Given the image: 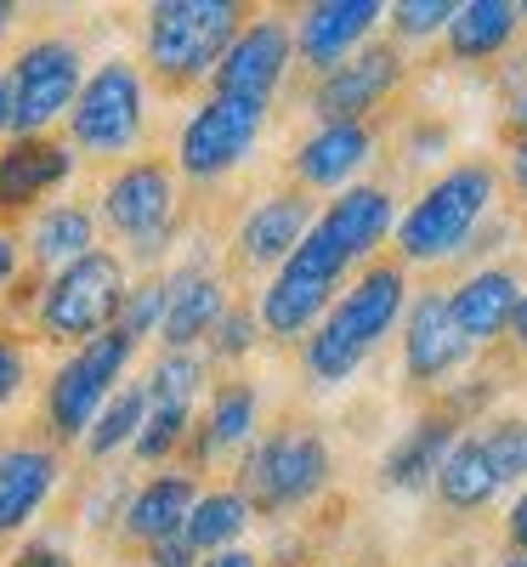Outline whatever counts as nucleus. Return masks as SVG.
I'll use <instances>...</instances> for the list:
<instances>
[{
	"label": "nucleus",
	"mask_w": 527,
	"mask_h": 567,
	"mask_svg": "<svg viewBox=\"0 0 527 567\" xmlns=\"http://www.w3.org/2000/svg\"><path fill=\"white\" fill-rule=\"evenodd\" d=\"M12 23H18V7H7V0H0V40H7Z\"/></svg>",
	"instance_id": "48"
},
{
	"label": "nucleus",
	"mask_w": 527,
	"mask_h": 567,
	"mask_svg": "<svg viewBox=\"0 0 527 567\" xmlns=\"http://www.w3.org/2000/svg\"><path fill=\"white\" fill-rule=\"evenodd\" d=\"M409 74V58L397 40H369L347 63H334L312 85V114L318 125H369V114L392 97Z\"/></svg>",
	"instance_id": "12"
},
{
	"label": "nucleus",
	"mask_w": 527,
	"mask_h": 567,
	"mask_svg": "<svg viewBox=\"0 0 527 567\" xmlns=\"http://www.w3.org/2000/svg\"><path fill=\"white\" fill-rule=\"evenodd\" d=\"M210 358L216 363H245L256 347H261V323H256V307H232L227 301V312L216 318V329H210Z\"/></svg>",
	"instance_id": "35"
},
{
	"label": "nucleus",
	"mask_w": 527,
	"mask_h": 567,
	"mask_svg": "<svg viewBox=\"0 0 527 567\" xmlns=\"http://www.w3.org/2000/svg\"><path fill=\"white\" fill-rule=\"evenodd\" d=\"M392 227H397V199H392V187H380V182H352V187H341V199H329L318 210V233L358 272L392 239Z\"/></svg>",
	"instance_id": "16"
},
{
	"label": "nucleus",
	"mask_w": 527,
	"mask_h": 567,
	"mask_svg": "<svg viewBox=\"0 0 527 567\" xmlns=\"http://www.w3.org/2000/svg\"><path fill=\"white\" fill-rule=\"evenodd\" d=\"M103 221L125 239V267L165 261L176 239V171L165 159H125L103 182Z\"/></svg>",
	"instance_id": "9"
},
{
	"label": "nucleus",
	"mask_w": 527,
	"mask_h": 567,
	"mask_svg": "<svg viewBox=\"0 0 527 567\" xmlns=\"http://www.w3.org/2000/svg\"><path fill=\"white\" fill-rule=\"evenodd\" d=\"M131 290V267L114 250H91L58 272L40 278V296H34V329L40 341L52 347H85L91 336L114 329L120 301Z\"/></svg>",
	"instance_id": "4"
},
{
	"label": "nucleus",
	"mask_w": 527,
	"mask_h": 567,
	"mask_svg": "<svg viewBox=\"0 0 527 567\" xmlns=\"http://www.w3.org/2000/svg\"><path fill=\"white\" fill-rule=\"evenodd\" d=\"M142 131H148V80H142V69L125 58L97 63L69 109V148H80L85 159H125L136 154Z\"/></svg>",
	"instance_id": "6"
},
{
	"label": "nucleus",
	"mask_w": 527,
	"mask_h": 567,
	"mask_svg": "<svg viewBox=\"0 0 527 567\" xmlns=\"http://www.w3.org/2000/svg\"><path fill=\"white\" fill-rule=\"evenodd\" d=\"M397 329H403V374H409V386H420V392L448 386V374L471 363V347H465V336L448 318V296L443 290L414 296L403 307Z\"/></svg>",
	"instance_id": "14"
},
{
	"label": "nucleus",
	"mask_w": 527,
	"mask_h": 567,
	"mask_svg": "<svg viewBox=\"0 0 527 567\" xmlns=\"http://www.w3.org/2000/svg\"><path fill=\"white\" fill-rule=\"evenodd\" d=\"M142 414H148V392H142V381H120L114 398L97 409V420H91V432L80 437L91 460H114L120 449L136 443L142 432Z\"/></svg>",
	"instance_id": "30"
},
{
	"label": "nucleus",
	"mask_w": 527,
	"mask_h": 567,
	"mask_svg": "<svg viewBox=\"0 0 527 567\" xmlns=\"http://www.w3.org/2000/svg\"><path fill=\"white\" fill-rule=\"evenodd\" d=\"M448 296V318L465 336V347H494L510 336V318H516V301H521V278L510 267H476L465 272Z\"/></svg>",
	"instance_id": "20"
},
{
	"label": "nucleus",
	"mask_w": 527,
	"mask_h": 567,
	"mask_svg": "<svg viewBox=\"0 0 527 567\" xmlns=\"http://www.w3.org/2000/svg\"><path fill=\"white\" fill-rule=\"evenodd\" d=\"M131 358H136V341H125L120 329H103L85 347H74L52 369V381H45V432L58 443H80L91 432V420H97V409L125 381Z\"/></svg>",
	"instance_id": "10"
},
{
	"label": "nucleus",
	"mask_w": 527,
	"mask_h": 567,
	"mask_svg": "<svg viewBox=\"0 0 527 567\" xmlns=\"http://www.w3.org/2000/svg\"><path fill=\"white\" fill-rule=\"evenodd\" d=\"M527 7H516V0H465V7H454L443 40H448V58L454 63H488L499 58L505 45L516 40Z\"/></svg>",
	"instance_id": "27"
},
{
	"label": "nucleus",
	"mask_w": 527,
	"mask_h": 567,
	"mask_svg": "<svg viewBox=\"0 0 527 567\" xmlns=\"http://www.w3.org/2000/svg\"><path fill=\"white\" fill-rule=\"evenodd\" d=\"M250 523H256V511L245 505L238 488H199L194 511H187V523H182V545L194 556H216V550H232L245 539Z\"/></svg>",
	"instance_id": "29"
},
{
	"label": "nucleus",
	"mask_w": 527,
	"mask_h": 567,
	"mask_svg": "<svg viewBox=\"0 0 527 567\" xmlns=\"http://www.w3.org/2000/svg\"><path fill=\"white\" fill-rule=\"evenodd\" d=\"M505 120H510L516 136H527V91H516V97H510V114H505Z\"/></svg>",
	"instance_id": "46"
},
{
	"label": "nucleus",
	"mask_w": 527,
	"mask_h": 567,
	"mask_svg": "<svg viewBox=\"0 0 527 567\" xmlns=\"http://www.w3.org/2000/svg\"><path fill=\"white\" fill-rule=\"evenodd\" d=\"M245 18L250 12L238 0H159V7H148V23H142L148 74L165 91H187L210 80L232 34L245 29Z\"/></svg>",
	"instance_id": "3"
},
{
	"label": "nucleus",
	"mask_w": 527,
	"mask_h": 567,
	"mask_svg": "<svg viewBox=\"0 0 527 567\" xmlns=\"http://www.w3.org/2000/svg\"><path fill=\"white\" fill-rule=\"evenodd\" d=\"M187 432H194V409H148V414H142V432H136L131 454L142 465H165L170 454H182Z\"/></svg>",
	"instance_id": "33"
},
{
	"label": "nucleus",
	"mask_w": 527,
	"mask_h": 567,
	"mask_svg": "<svg viewBox=\"0 0 527 567\" xmlns=\"http://www.w3.org/2000/svg\"><path fill=\"white\" fill-rule=\"evenodd\" d=\"M74 176V148L58 136H12L0 148V216L40 210Z\"/></svg>",
	"instance_id": "19"
},
{
	"label": "nucleus",
	"mask_w": 527,
	"mask_h": 567,
	"mask_svg": "<svg viewBox=\"0 0 527 567\" xmlns=\"http://www.w3.org/2000/svg\"><path fill=\"white\" fill-rule=\"evenodd\" d=\"M29 261L45 267V272H58L80 256L97 250V210H85L74 199H58V205H40L34 221H29Z\"/></svg>",
	"instance_id": "28"
},
{
	"label": "nucleus",
	"mask_w": 527,
	"mask_h": 567,
	"mask_svg": "<svg viewBox=\"0 0 527 567\" xmlns=\"http://www.w3.org/2000/svg\"><path fill=\"white\" fill-rule=\"evenodd\" d=\"M296 63V34L283 18H245V29L232 34V45L221 52L210 91L221 97H250V103H272L283 74Z\"/></svg>",
	"instance_id": "13"
},
{
	"label": "nucleus",
	"mask_w": 527,
	"mask_h": 567,
	"mask_svg": "<svg viewBox=\"0 0 527 567\" xmlns=\"http://www.w3.org/2000/svg\"><path fill=\"white\" fill-rule=\"evenodd\" d=\"M380 18H386V7L380 0H318V7L301 12V23L290 29L296 34V52L312 74H329L334 63H347L358 45L374 40Z\"/></svg>",
	"instance_id": "18"
},
{
	"label": "nucleus",
	"mask_w": 527,
	"mask_h": 567,
	"mask_svg": "<svg viewBox=\"0 0 527 567\" xmlns=\"http://www.w3.org/2000/svg\"><path fill=\"white\" fill-rule=\"evenodd\" d=\"M318 221V205L301 194V187H278V194H261L245 221L232 233V256L250 272H278L296 256V245L307 239V227Z\"/></svg>",
	"instance_id": "15"
},
{
	"label": "nucleus",
	"mask_w": 527,
	"mask_h": 567,
	"mask_svg": "<svg viewBox=\"0 0 527 567\" xmlns=\"http://www.w3.org/2000/svg\"><path fill=\"white\" fill-rule=\"evenodd\" d=\"M142 567H199V556L187 550L182 539H159V545L142 550Z\"/></svg>",
	"instance_id": "41"
},
{
	"label": "nucleus",
	"mask_w": 527,
	"mask_h": 567,
	"mask_svg": "<svg viewBox=\"0 0 527 567\" xmlns=\"http://www.w3.org/2000/svg\"><path fill=\"white\" fill-rule=\"evenodd\" d=\"M267 114H272V103L221 97V91H210V97L182 120L176 171L187 182H221L227 171H238V165L256 154V142L267 131Z\"/></svg>",
	"instance_id": "11"
},
{
	"label": "nucleus",
	"mask_w": 527,
	"mask_h": 567,
	"mask_svg": "<svg viewBox=\"0 0 527 567\" xmlns=\"http://www.w3.org/2000/svg\"><path fill=\"white\" fill-rule=\"evenodd\" d=\"M194 499H199L194 471H159V477H148L142 488H131V499L120 511V534L136 550H148L159 539H182V523H187V511H194Z\"/></svg>",
	"instance_id": "22"
},
{
	"label": "nucleus",
	"mask_w": 527,
	"mask_h": 567,
	"mask_svg": "<svg viewBox=\"0 0 527 567\" xmlns=\"http://www.w3.org/2000/svg\"><path fill=\"white\" fill-rule=\"evenodd\" d=\"M437 567H483L476 556H448V561H437Z\"/></svg>",
	"instance_id": "50"
},
{
	"label": "nucleus",
	"mask_w": 527,
	"mask_h": 567,
	"mask_svg": "<svg viewBox=\"0 0 527 567\" xmlns=\"http://www.w3.org/2000/svg\"><path fill=\"white\" fill-rule=\"evenodd\" d=\"M125 499H131V494H125V483H120V477H108V488H97V494L85 499V511H80V516H85V528H108L114 516L125 511Z\"/></svg>",
	"instance_id": "39"
},
{
	"label": "nucleus",
	"mask_w": 527,
	"mask_h": 567,
	"mask_svg": "<svg viewBox=\"0 0 527 567\" xmlns=\"http://www.w3.org/2000/svg\"><path fill=\"white\" fill-rule=\"evenodd\" d=\"M85 85V58L69 34H40L7 69V131L12 136H45L58 120H69Z\"/></svg>",
	"instance_id": "8"
},
{
	"label": "nucleus",
	"mask_w": 527,
	"mask_h": 567,
	"mask_svg": "<svg viewBox=\"0 0 527 567\" xmlns=\"http://www.w3.org/2000/svg\"><path fill=\"white\" fill-rule=\"evenodd\" d=\"M159 312H165V284H159V278H142V284H131V290H125L114 329H120L125 341L142 347L148 336H159Z\"/></svg>",
	"instance_id": "34"
},
{
	"label": "nucleus",
	"mask_w": 527,
	"mask_h": 567,
	"mask_svg": "<svg viewBox=\"0 0 527 567\" xmlns=\"http://www.w3.org/2000/svg\"><path fill=\"white\" fill-rule=\"evenodd\" d=\"M499 205V171L488 159L448 165L437 182L420 187V199L397 216L392 245L397 267H448L465 250H476V227H483Z\"/></svg>",
	"instance_id": "2"
},
{
	"label": "nucleus",
	"mask_w": 527,
	"mask_h": 567,
	"mask_svg": "<svg viewBox=\"0 0 527 567\" xmlns=\"http://www.w3.org/2000/svg\"><path fill=\"white\" fill-rule=\"evenodd\" d=\"M505 539H510V556H527V483L505 511Z\"/></svg>",
	"instance_id": "42"
},
{
	"label": "nucleus",
	"mask_w": 527,
	"mask_h": 567,
	"mask_svg": "<svg viewBox=\"0 0 527 567\" xmlns=\"http://www.w3.org/2000/svg\"><path fill=\"white\" fill-rule=\"evenodd\" d=\"M256 420H261V392L256 381H221L205 403V414H194V432H187V465H210L232 449L256 443Z\"/></svg>",
	"instance_id": "21"
},
{
	"label": "nucleus",
	"mask_w": 527,
	"mask_h": 567,
	"mask_svg": "<svg viewBox=\"0 0 527 567\" xmlns=\"http://www.w3.org/2000/svg\"><path fill=\"white\" fill-rule=\"evenodd\" d=\"M199 567H267V556L232 545V550H216V556H199Z\"/></svg>",
	"instance_id": "45"
},
{
	"label": "nucleus",
	"mask_w": 527,
	"mask_h": 567,
	"mask_svg": "<svg viewBox=\"0 0 527 567\" xmlns=\"http://www.w3.org/2000/svg\"><path fill=\"white\" fill-rule=\"evenodd\" d=\"M476 437H483L488 460L499 465L505 488L527 483V414H488V420H476Z\"/></svg>",
	"instance_id": "32"
},
{
	"label": "nucleus",
	"mask_w": 527,
	"mask_h": 567,
	"mask_svg": "<svg viewBox=\"0 0 527 567\" xmlns=\"http://www.w3.org/2000/svg\"><path fill=\"white\" fill-rule=\"evenodd\" d=\"M58 471H63L58 449H45V443L0 449V539L23 534L45 511V499H52V488H58Z\"/></svg>",
	"instance_id": "23"
},
{
	"label": "nucleus",
	"mask_w": 527,
	"mask_h": 567,
	"mask_svg": "<svg viewBox=\"0 0 527 567\" xmlns=\"http://www.w3.org/2000/svg\"><path fill=\"white\" fill-rule=\"evenodd\" d=\"M505 176H510V187H516V199H527V136H516V142H510Z\"/></svg>",
	"instance_id": "44"
},
{
	"label": "nucleus",
	"mask_w": 527,
	"mask_h": 567,
	"mask_svg": "<svg viewBox=\"0 0 527 567\" xmlns=\"http://www.w3.org/2000/svg\"><path fill=\"white\" fill-rule=\"evenodd\" d=\"M499 567H527V556H505V561H499Z\"/></svg>",
	"instance_id": "51"
},
{
	"label": "nucleus",
	"mask_w": 527,
	"mask_h": 567,
	"mask_svg": "<svg viewBox=\"0 0 527 567\" xmlns=\"http://www.w3.org/2000/svg\"><path fill=\"white\" fill-rule=\"evenodd\" d=\"M454 437H459V425L443 414V409H431V414H420L409 432L380 454V488H397V494H425L431 488V477H437V465H443V454L454 449Z\"/></svg>",
	"instance_id": "25"
},
{
	"label": "nucleus",
	"mask_w": 527,
	"mask_h": 567,
	"mask_svg": "<svg viewBox=\"0 0 527 567\" xmlns=\"http://www.w3.org/2000/svg\"><path fill=\"white\" fill-rule=\"evenodd\" d=\"M510 336H516V347H527V284H521V301H516V318H510Z\"/></svg>",
	"instance_id": "47"
},
{
	"label": "nucleus",
	"mask_w": 527,
	"mask_h": 567,
	"mask_svg": "<svg viewBox=\"0 0 527 567\" xmlns=\"http://www.w3.org/2000/svg\"><path fill=\"white\" fill-rule=\"evenodd\" d=\"M148 409H199L205 398V358L199 352H159L142 374Z\"/></svg>",
	"instance_id": "31"
},
{
	"label": "nucleus",
	"mask_w": 527,
	"mask_h": 567,
	"mask_svg": "<svg viewBox=\"0 0 527 567\" xmlns=\"http://www.w3.org/2000/svg\"><path fill=\"white\" fill-rule=\"evenodd\" d=\"M29 386V347L18 329H0V409Z\"/></svg>",
	"instance_id": "37"
},
{
	"label": "nucleus",
	"mask_w": 527,
	"mask_h": 567,
	"mask_svg": "<svg viewBox=\"0 0 527 567\" xmlns=\"http://www.w3.org/2000/svg\"><path fill=\"white\" fill-rule=\"evenodd\" d=\"M386 18H392L397 40H437L454 18V0H397Z\"/></svg>",
	"instance_id": "36"
},
{
	"label": "nucleus",
	"mask_w": 527,
	"mask_h": 567,
	"mask_svg": "<svg viewBox=\"0 0 527 567\" xmlns=\"http://www.w3.org/2000/svg\"><path fill=\"white\" fill-rule=\"evenodd\" d=\"M7 567H74V556H69V545H63V539L40 534V539H23V545L12 550V561H7Z\"/></svg>",
	"instance_id": "38"
},
{
	"label": "nucleus",
	"mask_w": 527,
	"mask_h": 567,
	"mask_svg": "<svg viewBox=\"0 0 527 567\" xmlns=\"http://www.w3.org/2000/svg\"><path fill=\"white\" fill-rule=\"evenodd\" d=\"M347 272H352L347 256L334 250L318 233V221H312L307 239L296 245V256L267 278V290L256 301L261 336H272V341H307L312 329L323 323V312L334 307V284H341Z\"/></svg>",
	"instance_id": "7"
},
{
	"label": "nucleus",
	"mask_w": 527,
	"mask_h": 567,
	"mask_svg": "<svg viewBox=\"0 0 527 567\" xmlns=\"http://www.w3.org/2000/svg\"><path fill=\"white\" fill-rule=\"evenodd\" d=\"M159 284H165L159 341H165V352H194L216 329V318L227 312V284L210 261H182Z\"/></svg>",
	"instance_id": "17"
},
{
	"label": "nucleus",
	"mask_w": 527,
	"mask_h": 567,
	"mask_svg": "<svg viewBox=\"0 0 527 567\" xmlns=\"http://www.w3.org/2000/svg\"><path fill=\"white\" fill-rule=\"evenodd\" d=\"M329 443L312 432V425H278V432L256 437L245 454H238V494L256 516H290L307 511L323 488H329Z\"/></svg>",
	"instance_id": "5"
},
{
	"label": "nucleus",
	"mask_w": 527,
	"mask_h": 567,
	"mask_svg": "<svg viewBox=\"0 0 527 567\" xmlns=\"http://www.w3.org/2000/svg\"><path fill=\"white\" fill-rule=\"evenodd\" d=\"M409 307V272L397 261H369L347 296H334L323 323L301 341V363L318 386H347L352 374L369 363V352L403 323Z\"/></svg>",
	"instance_id": "1"
},
{
	"label": "nucleus",
	"mask_w": 527,
	"mask_h": 567,
	"mask_svg": "<svg viewBox=\"0 0 527 567\" xmlns=\"http://www.w3.org/2000/svg\"><path fill=\"white\" fill-rule=\"evenodd\" d=\"M0 136H7V74H0Z\"/></svg>",
	"instance_id": "49"
},
{
	"label": "nucleus",
	"mask_w": 527,
	"mask_h": 567,
	"mask_svg": "<svg viewBox=\"0 0 527 567\" xmlns=\"http://www.w3.org/2000/svg\"><path fill=\"white\" fill-rule=\"evenodd\" d=\"M18 278H23V245H18V233L0 227V290L18 284Z\"/></svg>",
	"instance_id": "43"
},
{
	"label": "nucleus",
	"mask_w": 527,
	"mask_h": 567,
	"mask_svg": "<svg viewBox=\"0 0 527 567\" xmlns=\"http://www.w3.org/2000/svg\"><path fill=\"white\" fill-rule=\"evenodd\" d=\"M431 488H437V499H443L448 511H483V505H494V499L505 494V477H499V465L488 460L483 437H476V425L454 437V449L443 454Z\"/></svg>",
	"instance_id": "26"
},
{
	"label": "nucleus",
	"mask_w": 527,
	"mask_h": 567,
	"mask_svg": "<svg viewBox=\"0 0 527 567\" xmlns=\"http://www.w3.org/2000/svg\"><path fill=\"white\" fill-rule=\"evenodd\" d=\"M374 159V131L369 125H318L296 159H290V176L307 187H329V194H341V187L358 182V171Z\"/></svg>",
	"instance_id": "24"
},
{
	"label": "nucleus",
	"mask_w": 527,
	"mask_h": 567,
	"mask_svg": "<svg viewBox=\"0 0 527 567\" xmlns=\"http://www.w3.org/2000/svg\"><path fill=\"white\" fill-rule=\"evenodd\" d=\"M443 148H448V131L425 125V131H414V136H409V165H437V159H443Z\"/></svg>",
	"instance_id": "40"
}]
</instances>
